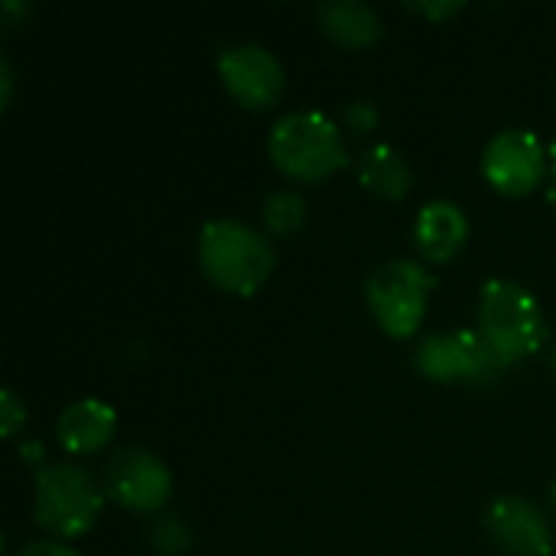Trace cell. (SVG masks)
Instances as JSON below:
<instances>
[{
  "instance_id": "6da1fadb",
  "label": "cell",
  "mask_w": 556,
  "mask_h": 556,
  "mask_svg": "<svg viewBox=\"0 0 556 556\" xmlns=\"http://www.w3.org/2000/svg\"><path fill=\"white\" fill-rule=\"evenodd\" d=\"M195 257L205 280L228 296H254L277 267V254L267 235L235 218L205 222L199 231Z\"/></svg>"
},
{
  "instance_id": "7a4b0ae2",
  "label": "cell",
  "mask_w": 556,
  "mask_h": 556,
  "mask_svg": "<svg viewBox=\"0 0 556 556\" xmlns=\"http://www.w3.org/2000/svg\"><path fill=\"white\" fill-rule=\"evenodd\" d=\"M270 163L296 182H323L349 166V150L339 124L323 111H293L267 134Z\"/></svg>"
},
{
  "instance_id": "3957f363",
  "label": "cell",
  "mask_w": 556,
  "mask_h": 556,
  "mask_svg": "<svg viewBox=\"0 0 556 556\" xmlns=\"http://www.w3.org/2000/svg\"><path fill=\"white\" fill-rule=\"evenodd\" d=\"M479 336L508 368H515L547 339L541 303L518 280H489L479 296Z\"/></svg>"
},
{
  "instance_id": "277c9868",
  "label": "cell",
  "mask_w": 556,
  "mask_h": 556,
  "mask_svg": "<svg viewBox=\"0 0 556 556\" xmlns=\"http://www.w3.org/2000/svg\"><path fill=\"white\" fill-rule=\"evenodd\" d=\"M104 498H108L104 489H98V482L85 469H78L72 463L42 466L36 472L33 518L52 538L72 541L94 528V521L104 508Z\"/></svg>"
},
{
  "instance_id": "5b68a950",
  "label": "cell",
  "mask_w": 556,
  "mask_h": 556,
  "mask_svg": "<svg viewBox=\"0 0 556 556\" xmlns=\"http://www.w3.org/2000/svg\"><path fill=\"white\" fill-rule=\"evenodd\" d=\"M433 287H437V277L417 261L381 264L365 283V296L381 332L391 339L417 336V329L424 326Z\"/></svg>"
},
{
  "instance_id": "8992f818",
  "label": "cell",
  "mask_w": 556,
  "mask_h": 556,
  "mask_svg": "<svg viewBox=\"0 0 556 556\" xmlns=\"http://www.w3.org/2000/svg\"><path fill=\"white\" fill-rule=\"evenodd\" d=\"M414 365L437 384H492L508 371V365L482 342V336L466 329L427 336L414 355Z\"/></svg>"
},
{
  "instance_id": "52a82bcc",
  "label": "cell",
  "mask_w": 556,
  "mask_h": 556,
  "mask_svg": "<svg viewBox=\"0 0 556 556\" xmlns=\"http://www.w3.org/2000/svg\"><path fill=\"white\" fill-rule=\"evenodd\" d=\"M104 495L134 515H156L173 498V476L160 456L140 446L117 450L104 466Z\"/></svg>"
},
{
  "instance_id": "ba28073f",
  "label": "cell",
  "mask_w": 556,
  "mask_h": 556,
  "mask_svg": "<svg viewBox=\"0 0 556 556\" xmlns=\"http://www.w3.org/2000/svg\"><path fill=\"white\" fill-rule=\"evenodd\" d=\"M218 78L225 91L248 111H267L287 94V72L280 59L257 42H238L218 52Z\"/></svg>"
},
{
  "instance_id": "9c48e42d",
  "label": "cell",
  "mask_w": 556,
  "mask_h": 556,
  "mask_svg": "<svg viewBox=\"0 0 556 556\" xmlns=\"http://www.w3.org/2000/svg\"><path fill=\"white\" fill-rule=\"evenodd\" d=\"M551 169V150L534 130L508 127L495 134L482 153V173L489 186L502 195L534 192Z\"/></svg>"
},
{
  "instance_id": "30bf717a",
  "label": "cell",
  "mask_w": 556,
  "mask_h": 556,
  "mask_svg": "<svg viewBox=\"0 0 556 556\" xmlns=\"http://www.w3.org/2000/svg\"><path fill=\"white\" fill-rule=\"evenodd\" d=\"M485 531L511 556H551L554 551V531L547 515L521 495L495 498L485 508Z\"/></svg>"
},
{
  "instance_id": "8fae6325",
  "label": "cell",
  "mask_w": 556,
  "mask_h": 556,
  "mask_svg": "<svg viewBox=\"0 0 556 556\" xmlns=\"http://www.w3.org/2000/svg\"><path fill=\"white\" fill-rule=\"evenodd\" d=\"M414 241H417V251L424 254V261L450 264L469 241V218L456 202L433 199L417 212Z\"/></svg>"
},
{
  "instance_id": "7c38bea8",
  "label": "cell",
  "mask_w": 556,
  "mask_h": 556,
  "mask_svg": "<svg viewBox=\"0 0 556 556\" xmlns=\"http://www.w3.org/2000/svg\"><path fill=\"white\" fill-rule=\"evenodd\" d=\"M114 433H117V414H114V407L104 404V401H94V397H85V401L68 404L59 414V424H55V440L72 456L101 453L114 440Z\"/></svg>"
},
{
  "instance_id": "4fadbf2b",
  "label": "cell",
  "mask_w": 556,
  "mask_h": 556,
  "mask_svg": "<svg viewBox=\"0 0 556 556\" xmlns=\"http://www.w3.org/2000/svg\"><path fill=\"white\" fill-rule=\"evenodd\" d=\"M319 29L345 46V49H368L381 39V16L375 7L362 0H329L316 7Z\"/></svg>"
},
{
  "instance_id": "5bb4252c",
  "label": "cell",
  "mask_w": 556,
  "mask_h": 556,
  "mask_svg": "<svg viewBox=\"0 0 556 556\" xmlns=\"http://www.w3.org/2000/svg\"><path fill=\"white\" fill-rule=\"evenodd\" d=\"M355 173H358V182L368 192H375L381 199H391V202L407 199V192L414 186V173H410L407 156L397 147H391V143L365 147L355 156Z\"/></svg>"
},
{
  "instance_id": "9a60e30c",
  "label": "cell",
  "mask_w": 556,
  "mask_h": 556,
  "mask_svg": "<svg viewBox=\"0 0 556 556\" xmlns=\"http://www.w3.org/2000/svg\"><path fill=\"white\" fill-rule=\"evenodd\" d=\"M306 225V199L300 192L280 189L264 199V228L277 238H293Z\"/></svg>"
},
{
  "instance_id": "2e32d148",
  "label": "cell",
  "mask_w": 556,
  "mask_h": 556,
  "mask_svg": "<svg viewBox=\"0 0 556 556\" xmlns=\"http://www.w3.org/2000/svg\"><path fill=\"white\" fill-rule=\"evenodd\" d=\"M153 544L163 554H182V551H189V531L179 518H163L153 528Z\"/></svg>"
},
{
  "instance_id": "e0dca14e",
  "label": "cell",
  "mask_w": 556,
  "mask_h": 556,
  "mask_svg": "<svg viewBox=\"0 0 556 556\" xmlns=\"http://www.w3.org/2000/svg\"><path fill=\"white\" fill-rule=\"evenodd\" d=\"M23 424H26V404L16 397L13 388H7V391L0 394V427H3V437L13 440V437L20 433Z\"/></svg>"
},
{
  "instance_id": "ac0fdd59",
  "label": "cell",
  "mask_w": 556,
  "mask_h": 556,
  "mask_svg": "<svg viewBox=\"0 0 556 556\" xmlns=\"http://www.w3.org/2000/svg\"><path fill=\"white\" fill-rule=\"evenodd\" d=\"M345 124L358 134H371L378 124H381V114H378V104L371 101H352L345 108Z\"/></svg>"
},
{
  "instance_id": "d6986e66",
  "label": "cell",
  "mask_w": 556,
  "mask_h": 556,
  "mask_svg": "<svg viewBox=\"0 0 556 556\" xmlns=\"http://www.w3.org/2000/svg\"><path fill=\"white\" fill-rule=\"evenodd\" d=\"M407 10L410 13H420V16H430V20H450V16H456L459 10H463V3H456V0H433V3H407Z\"/></svg>"
},
{
  "instance_id": "ffe728a7",
  "label": "cell",
  "mask_w": 556,
  "mask_h": 556,
  "mask_svg": "<svg viewBox=\"0 0 556 556\" xmlns=\"http://www.w3.org/2000/svg\"><path fill=\"white\" fill-rule=\"evenodd\" d=\"M16 556H81V554H78V551H72V547H65V544H59V541H33V544L20 547Z\"/></svg>"
},
{
  "instance_id": "44dd1931",
  "label": "cell",
  "mask_w": 556,
  "mask_h": 556,
  "mask_svg": "<svg viewBox=\"0 0 556 556\" xmlns=\"http://www.w3.org/2000/svg\"><path fill=\"white\" fill-rule=\"evenodd\" d=\"M0 81H3V91H0V108L7 111V108H10V101H13V65H10V59H7V55L0 59Z\"/></svg>"
},
{
  "instance_id": "7402d4cb",
  "label": "cell",
  "mask_w": 556,
  "mask_h": 556,
  "mask_svg": "<svg viewBox=\"0 0 556 556\" xmlns=\"http://www.w3.org/2000/svg\"><path fill=\"white\" fill-rule=\"evenodd\" d=\"M547 195H551V202L556 205V143L551 147V189H547Z\"/></svg>"
},
{
  "instance_id": "603a6c76",
  "label": "cell",
  "mask_w": 556,
  "mask_h": 556,
  "mask_svg": "<svg viewBox=\"0 0 556 556\" xmlns=\"http://www.w3.org/2000/svg\"><path fill=\"white\" fill-rule=\"evenodd\" d=\"M551 368H554V375H556V345L551 349Z\"/></svg>"
},
{
  "instance_id": "cb8c5ba5",
  "label": "cell",
  "mask_w": 556,
  "mask_h": 556,
  "mask_svg": "<svg viewBox=\"0 0 556 556\" xmlns=\"http://www.w3.org/2000/svg\"><path fill=\"white\" fill-rule=\"evenodd\" d=\"M551 502H554V508H556V482H554V489H551Z\"/></svg>"
}]
</instances>
